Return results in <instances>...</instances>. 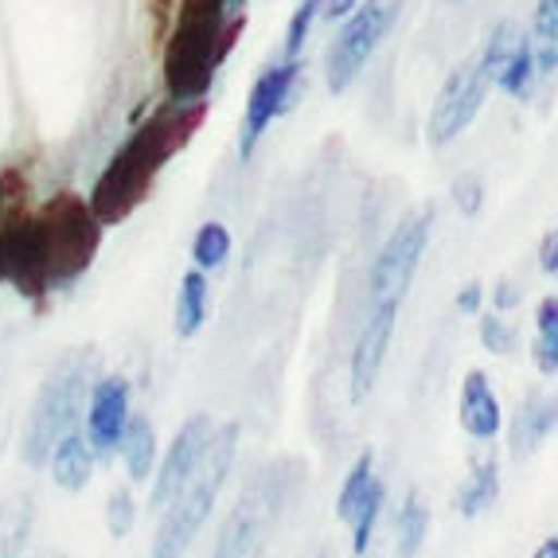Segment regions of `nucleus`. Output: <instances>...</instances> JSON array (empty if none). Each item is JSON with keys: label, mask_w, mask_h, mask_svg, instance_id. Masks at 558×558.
Listing matches in <instances>:
<instances>
[{"label": "nucleus", "mask_w": 558, "mask_h": 558, "mask_svg": "<svg viewBox=\"0 0 558 558\" xmlns=\"http://www.w3.org/2000/svg\"><path fill=\"white\" fill-rule=\"evenodd\" d=\"M192 258H196L199 270H219L231 258V231L223 223H204L196 242H192Z\"/></svg>", "instance_id": "28"}, {"label": "nucleus", "mask_w": 558, "mask_h": 558, "mask_svg": "<svg viewBox=\"0 0 558 558\" xmlns=\"http://www.w3.org/2000/svg\"><path fill=\"white\" fill-rule=\"evenodd\" d=\"M539 266H543L547 274H555V278H558V227L547 234V239L539 242Z\"/></svg>", "instance_id": "34"}, {"label": "nucleus", "mask_w": 558, "mask_h": 558, "mask_svg": "<svg viewBox=\"0 0 558 558\" xmlns=\"http://www.w3.org/2000/svg\"><path fill=\"white\" fill-rule=\"evenodd\" d=\"M453 196H457V207L465 215H476L481 211V204H484V187H481V180L476 177H461L453 184Z\"/></svg>", "instance_id": "33"}, {"label": "nucleus", "mask_w": 558, "mask_h": 558, "mask_svg": "<svg viewBox=\"0 0 558 558\" xmlns=\"http://www.w3.org/2000/svg\"><path fill=\"white\" fill-rule=\"evenodd\" d=\"M395 16H399V4L395 0H367L363 9L352 12L336 44L328 47V63H325V75H328V90L332 94H344L348 86L360 78V71L367 66V59L379 51L383 36L391 32Z\"/></svg>", "instance_id": "6"}, {"label": "nucleus", "mask_w": 558, "mask_h": 558, "mask_svg": "<svg viewBox=\"0 0 558 558\" xmlns=\"http://www.w3.org/2000/svg\"><path fill=\"white\" fill-rule=\"evenodd\" d=\"M121 457H125V469H130L133 481H149L153 461H157V434H153L149 418H130L125 434H121Z\"/></svg>", "instance_id": "19"}, {"label": "nucleus", "mask_w": 558, "mask_h": 558, "mask_svg": "<svg viewBox=\"0 0 558 558\" xmlns=\"http://www.w3.org/2000/svg\"><path fill=\"white\" fill-rule=\"evenodd\" d=\"M293 83H298V63L286 59V63L270 66L266 75L254 83L251 102H246V121H242V137H239V153L251 157L254 145L262 141V133L270 130L274 121L289 110V98H293Z\"/></svg>", "instance_id": "11"}, {"label": "nucleus", "mask_w": 558, "mask_h": 558, "mask_svg": "<svg viewBox=\"0 0 558 558\" xmlns=\"http://www.w3.org/2000/svg\"><path fill=\"white\" fill-rule=\"evenodd\" d=\"M531 44H535V59H539L543 75H555L558 71V0H539V4H535Z\"/></svg>", "instance_id": "21"}, {"label": "nucleus", "mask_w": 558, "mask_h": 558, "mask_svg": "<svg viewBox=\"0 0 558 558\" xmlns=\"http://www.w3.org/2000/svg\"><path fill=\"white\" fill-rule=\"evenodd\" d=\"M90 372H94V363L86 360V355H75V360H66L63 367L44 383V391H39L36 407H32L28 429H24V461H28V465H44L47 457H51V449L75 429L86 387H94Z\"/></svg>", "instance_id": "5"}, {"label": "nucleus", "mask_w": 558, "mask_h": 558, "mask_svg": "<svg viewBox=\"0 0 558 558\" xmlns=\"http://www.w3.org/2000/svg\"><path fill=\"white\" fill-rule=\"evenodd\" d=\"M106 527H110L113 539H125L133 527V496L121 488V493L110 496V504H106Z\"/></svg>", "instance_id": "31"}, {"label": "nucleus", "mask_w": 558, "mask_h": 558, "mask_svg": "<svg viewBox=\"0 0 558 558\" xmlns=\"http://www.w3.org/2000/svg\"><path fill=\"white\" fill-rule=\"evenodd\" d=\"M481 298H484V289L476 286V281H469V286L457 293V308H461V313H481Z\"/></svg>", "instance_id": "35"}, {"label": "nucleus", "mask_w": 558, "mask_h": 558, "mask_svg": "<svg viewBox=\"0 0 558 558\" xmlns=\"http://www.w3.org/2000/svg\"><path fill=\"white\" fill-rule=\"evenodd\" d=\"M543 78L539 71V59H535V44H523L520 51H515V59L500 71V78H496V86H500L508 98H515V102H527L531 90H535V83Z\"/></svg>", "instance_id": "22"}, {"label": "nucleus", "mask_w": 558, "mask_h": 558, "mask_svg": "<svg viewBox=\"0 0 558 558\" xmlns=\"http://www.w3.org/2000/svg\"><path fill=\"white\" fill-rule=\"evenodd\" d=\"M372 469H375V457L372 453H363L360 461L352 465L344 488H340V500H336V515H340V520L352 523V515L360 512V504L367 500V493H372V484H375Z\"/></svg>", "instance_id": "27"}, {"label": "nucleus", "mask_w": 558, "mask_h": 558, "mask_svg": "<svg viewBox=\"0 0 558 558\" xmlns=\"http://www.w3.org/2000/svg\"><path fill=\"white\" fill-rule=\"evenodd\" d=\"M130 383L121 375L98 379L90 387V410H86V438L98 453H110L121 446V434L130 426Z\"/></svg>", "instance_id": "12"}, {"label": "nucleus", "mask_w": 558, "mask_h": 558, "mask_svg": "<svg viewBox=\"0 0 558 558\" xmlns=\"http://www.w3.org/2000/svg\"><path fill=\"white\" fill-rule=\"evenodd\" d=\"M234 438H239V426H223L211 438V449L204 457V473L192 476V484L165 508V520H160L157 539H153V558H180L192 547L196 531L204 527L215 500H219V488H223L227 473H231Z\"/></svg>", "instance_id": "4"}, {"label": "nucleus", "mask_w": 558, "mask_h": 558, "mask_svg": "<svg viewBox=\"0 0 558 558\" xmlns=\"http://www.w3.org/2000/svg\"><path fill=\"white\" fill-rule=\"evenodd\" d=\"M395 535H399V547H395V558H414L422 550L429 535V512L422 508L418 496H407L399 512V523H395Z\"/></svg>", "instance_id": "24"}, {"label": "nucleus", "mask_w": 558, "mask_h": 558, "mask_svg": "<svg viewBox=\"0 0 558 558\" xmlns=\"http://www.w3.org/2000/svg\"><path fill=\"white\" fill-rule=\"evenodd\" d=\"M555 426H558V399L555 395H531L512 422V449L515 453H527V449L539 446Z\"/></svg>", "instance_id": "16"}, {"label": "nucleus", "mask_w": 558, "mask_h": 558, "mask_svg": "<svg viewBox=\"0 0 558 558\" xmlns=\"http://www.w3.org/2000/svg\"><path fill=\"white\" fill-rule=\"evenodd\" d=\"M527 32L515 24V20H500L493 32H488V44H484V51L476 59H481L484 75H488V83L496 86V78H500V71L515 59V51H520L523 44H527Z\"/></svg>", "instance_id": "17"}, {"label": "nucleus", "mask_w": 558, "mask_h": 558, "mask_svg": "<svg viewBox=\"0 0 558 558\" xmlns=\"http://www.w3.org/2000/svg\"><path fill=\"white\" fill-rule=\"evenodd\" d=\"M281 500H286V481L278 473H262L246 488V496L234 504V512L227 520L211 558H262V550L270 543L274 523H278Z\"/></svg>", "instance_id": "7"}, {"label": "nucleus", "mask_w": 558, "mask_h": 558, "mask_svg": "<svg viewBox=\"0 0 558 558\" xmlns=\"http://www.w3.org/2000/svg\"><path fill=\"white\" fill-rule=\"evenodd\" d=\"M500 399H496L493 383L484 372H469L461 383V426L469 438H496L500 434Z\"/></svg>", "instance_id": "14"}, {"label": "nucleus", "mask_w": 558, "mask_h": 558, "mask_svg": "<svg viewBox=\"0 0 558 558\" xmlns=\"http://www.w3.org/2000/svg\"><path fill=\"white\" fill-rule=\"evenodd\" d=\"M47 465H51V476H56L59 488H66V493H83L94 473V457H90V446H86L83 434L71 429V434L51 449Z\"/></svg>", "instance_id": "15"}, {"label": "nucleus", "mask_w": 558, "mask_h": 558, "mask_svg": "<svg viewBox=\"0 0 558 558\" xmlns=\"http://www.w3.org/2000/svg\"><path fill=\"white\" fill-rule=\"evenodd\" d=\"M204 118L207 102H172L168 98V106H160L149 121H141L130 133V141L113 153L110 165L102 168V177L90 187V204L106 227L130 219L149 199L165 165L196 137Z\"/></svg>", "instance_id": "1"}, {"label": "nucleus", "mask_w": 558, "mask_h": 558, "mask_svg": "<svg viewBox=\"0 0 558 558\" xmlns=\"http://www.w3.org/2000/svg\"><path fill=\"white\" fill-rule=\"evenodd\" d=\"M102 227L106 223L98 219L94 204L78 192H59L39 207L36 231L51 286H71L90 270V262L98 258V246H102Z\"/></svg>", "instance_id": "3"}, {"label": "nucleus", "mask_w": 558, "mask_h": 558, "mask_svg": "<svg viewBox=\"0 0 558 558\" xmlns=\"http://www.w3.org/2000/svg\"><path fill=\"white\" fill-rule=\"evenodd\" d=\"M0 281H4V258H0Z\"/></svg>", "instance_id": "39"}, {"label": "nucleus", "mask_w": 558, "mask_h": 558, "mask_svg": "<svg viewBox=\"0 0 558 558\" xmlns=\"http://www.w3.org/2000/svg\"><path fill=\"white\" fill-rule=\"evenodd\" d=\"M211 438H215L211 422H207L204 414L180 429L177 441H172V449H168V457H165V465H160V473H157V484H153V508H168V504L192 484L196 469L204 465L207 449H211Z\"/></svg>", "instance_id": "10"}, {"label": "nucleus", "mask_w": 558, "mask_h": 558, "mask_svg": "<svg viewBox=\"0 0 558 558\" xmlns=\"http://www.w3.org/2000/svg\"><path fill=\"white\" fill-rule=\"evenodd\" d=\"M488 86L493 83L484 75L481 59H465L461 66L449 71V78L441 83L438 98H434V110H429V121H426V141L434 149L453 145V141L473 125V118L484 106Z\"/></svg>", "instance_id": "8"}, {"label": "nucleus", "mask_w": 558, "mask_h": 558, "mask_svg": "<svg viewBox=\"0 0 558 558\" xmlns=\"http://www.w3.org/2000/svg\"><path fill=\"white\" fill-rule=\"evenodd\" d=\"M320 12V0H305L298 12H293V20H289V36H286V56L293 59L301 51V44H305L308 28H313V20H317Z\"/></svg>", "instance_id": "32"}, {"label": "nucleus", "mask_w": 558, "mask_h": 558, "mask_svg": "<svg viewBox=\"0 0 558 558\" xmlns=\"http://www.w3.org/2000/svg\"><path fill=\"white\" fill-rule=\"evenodd\" d=\"M531 355L539 375H558V298H543L535 305V340H531Z\"/></svg>", "instance_id": "18"}, {"label": "nucleus", "mask_w": 558, "mask_h": 558, "mask_svg": "<svg viewBox=\"0 0 558 558\" xmlns=\"http://www.w3.org/2000/svg\"><path fill=\"white\" fill-rule=\"evenodd\" d=\"M223 4L227 0H177L165 36V90L172 102H204L219 63L246 28V16L223 24Z\"/></svg>", "instance_id": "2"}, {"label": "nucleus", "mask_w": 558, "mask_h": 558, "mask_svg": "<svg viewBox=\"0 0 558 558\" xmlns=\"http://www.w3.org/2000/svg\"><path fill=\"white\" fill-rule=\"evenodd\" d=\"M28 531H32V500L28 496H16V500L0 512V558L24 555Z\"/></svg>", "instance_id": "23"}, {"label": "nucleus", "mask_w": 558, "mask_h": 558, "mask_svg": "<svg viewBox=\"0 0 558 558\" xmlns=\"http://www.w3.org/2000/svg\"><path fill=\"white\" fill-rule=\"evenodd\" d=\"M355 4H360V0H320V16H325V20H340V16H348Z\"/></svg>", "instance_id": "36"}, {"label": "nucleus", "mask_w": 558, "mask_h": 558, "mask_svg": "<svg viewBox=\"0 0 558 558\" xmlns=\"http://www.w3.org/2000/svg\"><path fill=\"white\" fill-rule=\"evenodd\" d=\"M207 274L199 270H187L184 281H180V298H177V332L180 336H196L207 320Z\"/></svg>", "instance_id": "20"}, {"label": "nucleus", "mask_w": 558, "mask_h": 558, "mask_svg": "<svg viewBox=\"0 0 558 558\" xmlns=\"http://www.w3.org/2000/svg\"><path fill=\"white\" fill-rule=\"evenodd\" d=\"M515 301H520V293H515V289L508 286V281H500V289H496V305H500V308H512Z\"/></svg>", "instance_id": "37"}, {"label": "nucleus", "mask_w": 558, "mask_h": 558, "mask_svg": "<svg viewBox=\"0 0 558 558\" xmlns=\"http://www.w3.org/2000/svg\"><path fill=\"white\" fill-rule=\"evenodd\" d=\"M395 317H399V301H379L375 313L363 325L360 340H355L352 352V399L360 402L363 395L372 391L375 379H379V367L387 360V348H391L395 336Z\"/></svg>", "instance_id": "13"}, {"label": "nucleus", "mask_w": 558, "mask_h": 558, "mask_svg": "<svg viewBox=\"0 0 558 558\" xmlns=\"http://www.w3.org/2000/svg\"><path fill=\"white\" fill-rule=\"evenodd\" d=\"M32 215V184L20 168H0V227Z\"/></svg>", "instance_id": "25"}, {"label": "nucleus", "mask_w": 558, "mask_h": 558, "mask_svg": "<svg viewBox=\"0 0 558 558\" xmlns=\"http://www.w3.org/2000/svg\"><path fill=\"white\" fill-rule=\"evenodd\" d=\"M535 558H558V535H555V539L543 543V547L535 550Z\"/></svg>", "instance_id": "38"}, {"label": "nucleus", "mask_w": 558, "mask_h": 558, "mask_svg": "<svg viewBox=\"0 0 558 558\" xmlns=\"http://www.w3.org/2000/svg\"><path fill=\"white\" fill-rule=\"evenodd\" d=\"M496 493H500V465L496 461H481L473 481L457 496V508H461V515H481L484 508H493Z\"/></svg>", "instance_id": "26"}, {"label": "nucleus", "mask_w": 558, "mask_h": 558, "mask_svg": "<svg viewBox=\"0 0 558 558\" xmlns=\"http://www.w3.org/2000/svg\"><path fill=\"white\" fill-rule=\"evenodd\" d=\"M379 512H383V484L375 481L367 500L360 504V512L352 515V550L355 555H367V547H372V531H375V523H379Z\"/></svg>", "instance_id": "29"}, {"label": "nucleus", "mask_w": 558, "mask_h": 558, "mask_svg": "<svg viewBox=\"0 0 558 558\" xmlns=\"http://www.w3.org/2000/svg\"><path fill=\"white\" fill-rule=\"evenodd\" d=\"M481 344L496 355H512L515 352V328L500 317H484L481 320Z\"/></svg>", "instance_id": "30"}, {"label": "nucleus", "mask_w": 558, "mask_h": 558, "mask_svg": "<svg viewBox=\"0 0 558 558\" xmlns=\"http://www.w3.org/2000/svg\"><path fill=\"white\" fill-rule=\"evenodd\" d=\"M426 242H429V211L410 215L407 223L387 239L379 258H375V270H372L375 301H402V293H407L414 274H418Z\"/></svg>", "instance_id": "9"}]
</instances>
